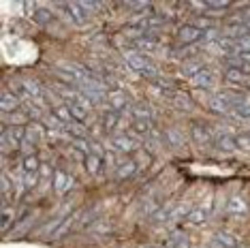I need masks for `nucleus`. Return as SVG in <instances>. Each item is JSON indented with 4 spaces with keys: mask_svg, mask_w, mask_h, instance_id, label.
<instances>
[{
    "mask_svg": "<svg viewBox=\"0 0 250 248\" xmlns=\"http://www.w3.org/2000/svg\"><path fill=\"white\" fill-rule=\"evenodd\" d=\"M83 163H86V171L90 173V176H99V173L103 171L105 156H101V154H94V152H90L86 159H83Z\"/></svg>",
    "mask_w": 250,
    "mask_h": 248,
    "instance_id": "ddd939ff",
    "label": "nucleus"
},
{
    "mask_svg": "<svg viewBox=\"0 0 250 248\" xmlns=\"http://www.w3.org/2000/svg\"><path fill=\"white\" fill-rule=\"evenodd\" d=\"M107 99H109L111 109H116V111H122L128 107V97L124 92H120V90H111V92L107 94Z\"/></svg>",
    "mask_w": 250,
    "mask_h": 248,
    "instance_id": "a211bd4d",
    "label": "nucleus"
},
{
    "mask_svg": "<svg viewBox=\"0 0 250 248\" xmlns=\"http://www.w3.org/2000/svg\"><path fill=\"white\" fill-rule=\"evenodd\" d=\"M118 124H120V111L107 109L103 114V131L105 133H113L118 128Z\"/></svg>",
    "mask_w": 250,
    "mask_h": 248,
    "instance_id": "6ab92c4d",
    "label": "nucleus"
},
{
    "mask_svg": "<svg viewBox=\"0 0 250 248\" xmlns=\"http://www.w3.org/2000/svg\"><path fill=\"white\" fill-rule=\"evenodd\" d=\"M240 248H250V246H246V244H244V246H240Z\"/></svg>",
    "mask_w": 250,
    "mask_h": 248,
    "instance_id": "4c0bfd02",
    "label": "nucleus"
},
{
    "mask_svg": "<svg viewBox=\"0 0 250 248\" xmlns=\"http://www.w3.org/2000/svg\"><path fill=\"white\" fill-rule=\"evenodd\" d=\"M208 221V212L203 210V207H195V210L188 212V216H186V223L192 225V227H199V225H203Z\"/></svg>",
    "mask_w": 250,
    "mask_h": 248,
    "instance_id": "393cba45",
    "label": "nucleus"
},
{
    "mask_svg": "<svg viewBox=\"0 0 250 248\" xmlns=\"http://www.w3.org/2000/svg\"><path fill=\"white\" fill-rule=\"evenodd\" d=\"M233 103H235V97L229 92H220L216 94V97L212 99V109L216 111V114H231L233 111Z\"/></svg>",
    "mask_w": 250,
    "mask_h": 248,
    "instance_id": "6e6552de",
    "label": "nucleus"
},
{
    "mask_svg": "<svg viewBox=\"0 0 250 248\" xmlns=\"http://www.w3.org/2000/svg\"><path fill=\"white\" fill-rule=\"evenodd\" d=\"M133 116L135 118H144V120H152V107L146 103H137L133 107Z\"/></svg>",
    "mask_w": 250,
    "mask_h": 248,
    "instance_id": "cd10ccee",
    "label": "nucleus"
},
{
    "mask_svg": "<svg viewBox=\"0 0 250 248\" xmlns=\"http://www.w3.org/2000/svg\"><path fill=\"white\" fill-rule=\"evenodd\" d=\"M73 184H75V180H73V176L66 173L64 169H56L54 171V190L58 195H66L73 188Z\"/></svg>",
    "mask_w": 250,
    "mask_h": 248,
    "instance_id": "39448f33",
    "label": "nucleus"
},
{
    "mask_svg": "<svg viewBox=\"0 0 250 248\" xmlns=\"http://www.w3.org/2000/svg\"><path fill=\"white\" fill-rule=\"evenodd\" d=\"M133 131L139 135V137H152V133H154V124L152 120H144V118H133Z\"/></svg>",
    "mask_w": 250,
    "mask_h": 248,
    "instance_id": "f3484780",
    "label": "nucleus"
},
{
    "mask_svg": "<svg viewBox=\"0 0 250 248\" xmlns=\"http://www.w3.org/2000/svg\"><path fill=\"white\" fill-rule=\"evenodd\" d=\"M190 133H192V139L197 142V145H208L209 139H212V135L208 133V128L201 126V124H192Z\"/></svg>",
    "mask_w": 250,
    "mask_h": 248,
    "instance_id": "412c9836",
    "label": "nucleus"
},
{
    "mask_svg": "<svg viewBox=\"0 0 250 248\" xmlns=\"http://www.w3.org/2000/svg\"><path fill=\"white\" fill-rule=\"evenodd\" d=\"M133 45L137 52H154L156 49V39H152V35H144V32H137L133 39Z\"/></svg>",
    "mask_w": 250,
    "mask_h": 248,
    "instance_id": "f8f14e48",
    "label": "nucleus"
},
{
    "mask_svg": "<svg viewBox=\"0 0 250 248\" xmlns=\"http://www.w3.org/2000/svg\"><path fill=\"white\" fill-rule=\"evenodd\" d=\"M167 139H169V144H171L173 148H182V145H184V135H182L178 128L167 131Z\"/></svg>",
    "mask_w": 250,
    "mask_h": 248,
    "instance_id": "7c9ffc66",
    "label": "nucleus"
},
{
    "mask_svg": "<svg viewBox=\"0 0 250 248\" xmlns=\"http://www.w3.org/2000/svg\"><path fill=\"white\" fill-rule=\"evenodd\" d=\"M37 182H39V173H24V180H21V184H24V190L35 188Z\"/></svg>",
    "mask_w": 250,
    "mask_h": 248,
    "instance_id": "473e14b6",
    "label": "nucleus"
},
{
    "mask_svg": "<svg viewBox=\"0 0 250 248\" xmlns=\"http://www.w3.org/2000/svg\"><path fill=\"white\" fill-rule=\"evenodd\" d=\"M124 60H126L128 69L135 71L137 75L147 77V80H154V77H158V73H156L154 66H152V62L147 60L141 52H137V49H128V52H124Z\"/></svg>",
    "mask_w": 250,
    "mask_h": 248,
    "instance_id": "f257e3e1",
    "label": "nucleus"
},
{
    "mask_svg": "<svg viewBox=\"0 0 250 248\" xmlns=\"http://www.w3.org/2000/svg\"><path fill=\"white\" fill-rule=\"evenodd\" d=\"M62 9L69 13V18L75 21L77 26H83V24H88V18H90V13L86 11V7H83L82 2H66V4H62Z\"/></svg>",
    "mask_w": 250,
    "mask_h": 248,
    "instance_id": "423d86ee",
    "label": "nucleus"
},
{
    "mask_svg": "<svg viewBox=\"0 0 250 248\" xmlns=\"http://www.w3.org/2000/svg\"><path fill=\"white\" fill-rule=\"evenodd\" d=\"M192 80V86L195 88H201V90H209L214 86V73L212 71H208V69H203V71H199L195 77H190Z\"/></svg>",
    "mask_w": 250,
    "mask_h": 248,
    "instance_id": "4468645a",
    "label": "nucleus"
},
{
    "mask_svg": "<svg viewBox=\"0 0 250 248\" xmlns=\"http://www.w3.org/2000/svg\"><path fill=\"white\" fill-rule=\"evenodd\" d=\"M135 171H137V163L133 159H122V161H118L113 178H116V182H124V180H128L130 176H135Z\"/></svg>",
    "mask_w": 250,
    "mask_h": 248,
    "instance_id": "1a4fd4ad",
    "label": "nucleus"
},
{
    "mask_svg": "<svg viewBox=\"0 0 250 248\" xmlns=\"http://www.w3.org/2000/svg\"><path fill=\"white\" fill-rule=\"evenodd\" d=\"M190 97L188 94H182V92H175V105L178 107H182V109H186V107H190V101H188Z\"/></svg>",
    "mask_w": 250,
    "mask_h": 248,
    "instance_id": "f704fd0d",
    "label": "nucleus"
},
{
    "mask_svg": "<svg viewBox=\"0 0 250 248\" xmlns=\"http://www.w3.org/2000/svg\"><path fill=\"white\" fill-rule=\"evenodd\" d=\"M244 24H246L248 30H250V13H246V18H244Z\"/></svg>",
    "mask_w": 250,
    "mask_h": 248,
    "instance_id": "e433bc0d",
    "label": "nucleus"
},
{
    "mask_svg": "<svg viewBox=\"0 0 250 248\" xmlns=\"http://www.w3.org/2000/svg\"><path fill=\"white\" fill-rule=\"evenodd\" d=\"M214 142H216V148L223 150L225 154H231V152H235V150H237L235 137H233L231 133H225V131L214 133Z\"/></svg>",
    "mask_w": 250,
    "mask_h": 248,
    "instance_id": "9d476101",
    "label": "nucleus"
},
{
    "mask_svg": "<svg viewBox=\"0 0 250 248\" xmlns=\"http://www.w3.org/2000/svg\"><path fill=\"white\" fill-rule=\"evenodd\" d=\"M54 73L60 77V82H64V83H79L83 80V69L71 66V64H56Z\"/></svg>",
    "mask_w": 250,
    "mask_h": 248,
    "instance_id": "7ed1b4c3",
    "label": "nucleus"
},
{
    "mask_svg": "<svg viewBox=\"0 0 250 248\" xmlns=\"http://www.w3.org/2000/svg\"><path fill=\"white\" fill-rule=\"evenodd\" d=\"M182 71H184L188 77H195L199 71H203V64H201V62H197V60H188V62H184Z\"/></svg>",
    "mask_w": 250,
    "mask_h": 248,
    "instance_id": "c756f323",
    "label": "nucleus"
},
{
    "mask_svg": "<svg viewBox=\"0 0 250 248\" xmlns=\"http://www.w3.org/2000/svg\"><path fill=\"white\" fill-rule=\"evenodd\" d=\"M0 188H2V195H4V197L11 193V180L4 176V173H2V178H0Z\"/></svg>",
    "mask_w": 250,
    "mask_h": 248,
    "instance_id": "c9c22d12",
    "label": "nucleus"
},
{
    "mask_svg": "<svg viewBox=\"0 0 250 248\" xmlns=\"http://www.w3.org/2000/svg\"><path fill=\"white\" fill-rule=\"evenodd\" d=\"M229 7H231V2H203V9H208V11H225Z\"/></svg>",
    "mask_w": 250,
    "mask_h": 248,
    "instance_id": "72a5a7b5",
    "label": "nucleus"
},
{
    "mask_svg": "<svg viewBox=\"0 0 250 248\" xmlns=\"http://www.w3.org/2000/svg\"><path fill=\"white\" fill-rule=\"evenodd\" d=\"M214 244H216V248H240L237 246V240L233 238L229 231H218L214 238Z\"/></svg>",
    "mask_w": 250,
    "mask_h": 248,
    "instance_id": "aec40b11",
    "label": "nucleus"
},
{
    "mask_svg": "<svg viewBox=\"0 0 250 248\" xmlns=\"http://www.w3.org/2000/svg\"><path fill=\"white\" fill-rule=\"evenodd\" d=\"M203 35H206V30H203V28H199L197 24H184L178 30V39H180V43H184V45L201 41Z\"/></svg>",
    "mask_w": 250,
    "mask_h": 248,
    "instance_id": "20e7f679",
    "label": "nucleus"
},
{
    "mask_svg": "<svg viewBox=\"0 0 250 248\" xmlns=\"http://www.w3.org/2000/svg\"><path fill=\"white\" fill-rule=\"evenodd\" d=\"M146 248H156V246H146Z\"/></svg>",
    "mask_w": 250,
    "mask_h": 248,
    "instance_id": "58836bf2",
    "label": "nucleus"
},
{
    "mask_svg": "<svg viewBox=\"0 0 250 248\" xmlns=\"http://www.w3.org/2000/svg\"><path fill=\"white\" fill-rule=\"evenodd\" d=\"M66 218H69V216H66V214H58V216H56L52 223H47V225H45L41 233L45 235V238H54V235H56V231H58V229L62 227V225H64Z\"/></svg>",
    "mask_w": 250,
    "mask_h": 248,
    "instance_id": "5701e85b",
    "label": "nucleus"
},
{
    "mask_svg": "<svg viewBox=\"0 0 250 248\" xmlns=\"http://www.w3.org/2000/svg\"><path fill=\"white\" fill-rule=\"evenodd\" d=\"M20 101H21V99L13 92V90H4V92H2V99H0V107H2V114H13V111H18Z\"/></svg>",
    "mask_w": 250,
    "mask_h": 248,
    "instance_id": "9b49d317",
    "label": "nucleus"
},
{
    "mask_svg": "<svg viewBox=\"0 0 250 248\" xmlns=\"http://www.w3.org/2000/svg\"><path fill=\"white\" fill-rule=\"evenodd\" d=\"M246 212H248V206H246V201H244L240 195L229 197V201H227V214H233V216H244Z\"/></svg>",
    "mask_w": 250,
    "mask_h": 248,
    "instance_id": "2eb2a0df",
    "label": "nucleus"
},
{
    "mask_svg": "<svg viewBox=\"0 0 250 248\" xmlns=\"http://www.w3.org/2000/svg\"><path fill=\"white\" fill-rule=\"evenodd\" d=\"M111 148L116 152H120V154H130V152H135L137 148V144H135V139L130 137L126 133H118L111 137Z\"/></svg>",
    "mask_w": 250,
    "mask_h": 248,
    "instance_id": "0eeeda50",
    "label": "nucleus"
},
{
    "mask_svg": "<svg viewBox=\"0 0 250 248\" xmlns=\"http://www.w3.org/2000/svg\"><path fill=\"white\" fill-rule=\"evenodd\" d=\"M169 248H190V238L184 231H175L169 238Z\"/></svg>",
    "mask_w": 250,
    "mask_h": 248,
    "instance_id": "b1692460",
    "label": "nucleus"
},
{
    "mask_svg": "<svg viewBox=\"0 0 250 248\" xmlns=\"http://www.w3.org/2000/svg\"><path fill=\"white\" fill-rule=\"evenodd\" d=\"M11 223H15V210L13 207H2V214H0V229L7 233Z\"/></svg>",
    "mask_w": 250,
    "mask_h": 248,
    "instance_id": "a878e982",
    "label": "nucleus"
},
{
    "mask_svg": "<svg viewBox=\"0 0 250 248\" xmlns=\"http://www.w3.org/2000/svg\"><path fill=\"white\" fill-rule=\"evenodd\" d=\"M231 114H235L242 120H250V97H235Z\"/></svg>",
    "mask_w": 250,
    "mask_h": 248,
    "instance_id": "dca6fc26",
    "label": "nucleus"
},
{
    "mask_svg": "<svg viewBox=\"0 0 250 248\" xmlns=\"http://www.w3.org/2000/svg\"><path fill=\"white\" fill-rule=\"evenodd\" d=\"M21 167H24V173H39V169H41V163L35 154L30 156H24V161H21Z\"/></svg>",
    "mask_w": 250,
    "mask_h": 248,
    "instance_id": "bb28decb",
    "label": "nucleus"
},
{
    "mask_svg": "<svg viewBox=\"0 0 250 248\" xmlns=\"http://www.w3.org/2000/svg\"><path fill=\"white\" fill-rule=\"evenodd\" d=\"M227 80L231 83H244V82H248V75L240 69H229L227 71Z\"/></svg>",
    "mask_w": 250,
    "mask_h": 248,
    "instance_id": "c85d7f7f",
    "label": "nucleus"
},
{
    "mask_svg": "<svg viewBox=\"0 0 250 248\" xmlns=\"http://www.w3.org/2000/svg\"><path fill=\"white\" fill-rule=\"evenodd\" d=\"M26 139V131L21 126H7L2 133V148L7 152L9 148H21V144H24Z\"/></svg>",
    "mask_w": 250,
    "mask_h": 248,
    "instance_id": "f03ea898",
    "label": "nucleus"
},
{
    "mask_svg": "<svg viewBox=\"0 0 250 248\" xmlns=\"http://www.w3.org/2000/svg\"><path fill=\"white\" fill-rule=\"evenodd\" d=\"M54 118L58 122H62L64 126H71L73 124V114H71V109H69V105H56L54 107Z\"/></svg>",
    "mask_w": 250,
    "mask_h": 248,
    "instance_id": "4be33fe9",
    "label": "nucleus"
},
{
    "mask_svg": "<svg viewBox=\"0 0 250 248\" xmlns=\"http://www.w3.org/2000/svg\"><path fill=\"white\" fill-rule=\"evenodd\" d=\"M32 18H35L37 24H43L45 26V24H49V21H52L54 15H52V11H47V9H37Z\"/></svg>",
    "mask_w": 250,
    "mask_h": 248,
    "instance_id": "2f4dec72",
    "label": "nucleus"
}]
</instances>
